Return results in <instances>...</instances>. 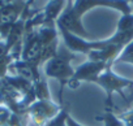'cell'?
Returning a JSON list of instances; mask_svg holds the SVG:
<instances>
[{"mask_svg":"<svg viewBox=\"0 0 133 126\" xmlns=\"http://www.w3.org/2000/svg\"><path fill=\"white\" fill-rule=\"evenodd\" d=\"M76 56L73 53H71V51L65 47L57 49V53L47 61L46 68H44V73L47 77H52V78H57L61 82V88H60V100H61V94L64 90V86L68 85V82L71 81V78L73 77L75 72L71 66V61L75 58Z\"/></svg>","mask_w":133,"mask_h":126,"instance_id":"cell-1","label":"cell"},{"mask_svg":"<svg viewBox=\"0 0 133 126\" xmlns=\"http://www.w3.org/2000/svg\"><path fill=\"white\" fill-rule=\"evenodd\" d=\"M97 5H103V7H114L119 11H121L124 14L130 13V7L128 5L127 0H76L75 5H69V11L77 17L81 18V16L89 11L90 8H94Z\"/></svg>","mask_w":133,"mask_h":126,"instance_id":"cell-2","label":"cell"},{"mask_svg":"<svg viewBox=\"0 0 133 126\" xmlns=\"http://www.w3.org/2000/svg\"><path fill=\"white\" fill-rule=\"evenodd\" d=\"M110 68L107 64L104 62H101V61H89V62H85L84 65H81L73 74V77L71 78V81L68 82L69 86L72 87H76L81 81H93L95 82L97 78L107 69Z\"/></svg>","mask_w":133,"mask_h":126,"instance_id":"cell-3","label":"cell"},{"mask_svg":"<svg viewBox=\"0 0 133 126\" xmlns=\"http://www.w3.org/2000/svg\"><path fill=\"white\" fill-rule=\"evenodd\" d=\"M95 82H97L98 85H101V86L106 90L107 96H112V92H114V91H116V92H119L120 95H123V94H124V92H123V88H124V87H130V86L133 85L132 81H128V79H124V78H120V77L115 76V74L110 70V68H107V69L97 78Z\"/></svg>","mask_w":133,"mask_h":126,"instance_id":"cell-4","label":"cell"},{"mask_svg":"<svg viewBox=\"0 0 133 126\" xmlns=\"http://www.w3.org/2000/svg\"><path fill=\"white\" fill-rule=\"evenodd\" d=\"M65 0H50V3L44 8V26H54L59 18V13L64 7Z\"/></svg>","mask_w":133,"mask_h":126,"instance_id":"cell-5","label":"cell"},{"mask_svg":"<svg viewBox=\"0 0 133 126\" xmlns=\"http://www.w3.org/2000/svg\"><path fill=\"white\" fill-rule=\"evenodd\" d=\"M34 92L39 100H50V92H48L46 79L41 78L37 82H34Z\"/></svg>","mask_w":133,"mask_h":126,"instance_id":"cell-6","label":"cell"},{"mask_svg":"<svg viewBox=\"0 0 133 126\" xmlns=\"http://www.w3.org/2000/svg\"><path fill=\"white\" fill-rule=\"evenodd\" d=\"M97 118L99 121H103L104 126H125V123L120 120V117L111 112H106L102 117H97Z\"/></svg>","mask_w":133,"mask_h":126,"instance_id":"cell-7","label":"cell"},{"mask_svg":"<svg viewBox=\"0 0 133 126\" xmlns=\"http://www.w3.org/2000/svg\"><path fill=\"white\" fill-rule=\"evenodd\" d=\"M66 117H68V110H66V108H61L59 114L55 116L54 118H51L50 121H47L44 123V126H65Z\"/></svg>","mask_w":133,"mask_h":126,"instance_id":"cell-8","label":"cell"},{"mask_svg":"<svg viewBox=\"0 0 133 126\" xmlns=\"http://www.w3.org/2000/svg\"><path fill=\"white\" fill-rule=\"evenodd\" d=\"M133 29V14H124L123 18L119 21L117 31H129Z\"/></svg>","mask_w":133,"mask_h":126,"instance_id":"cell-9","label":"cell"},{"mask_svg":"<svg viewBox=\"0 0 133 126\" xmlns=\"http://www.w3.org/2000/svg\"><path fill=\"white\" fill-rule=\"evenodd\" d=\"M121 61H128V62H132L133 64V52L129 53V55H125V56H120L116 60V62H121Z\"/></svg>","mask_w":133,"mask_h":126,"instance_id":"cell-10","label":"cell"},{"mask_svg":"<svg viewBox=\"0 0 133 126\" xmlns=\"http://www.w3.org/2000/svg\"><path fill=\"white\" fill-rule=\"evenodd\" d=\"M65 125H66V126H81L80 123H77V122H76V121H75L73 118H71L69 116H68V117H66V121H65Z\"/></svg>","mask_w":133,"mask_h":126,"instance_id":"cell-11","label":"cell"},{"mask_svg":"<svg viewBox=\"0 0 133 126\" xmlns=\"http://www.w3.org/2000/svg\"><path fill=\"white\" fill-rule=\"evenodd\" d=\"M33 2H34V0H28V3H26V7H25V9H28L31 4H33Z\"/></svg>","mask_w":133,"mask_h":126,"instance_id":"cell-12","label":"cell"}]
</instances>
